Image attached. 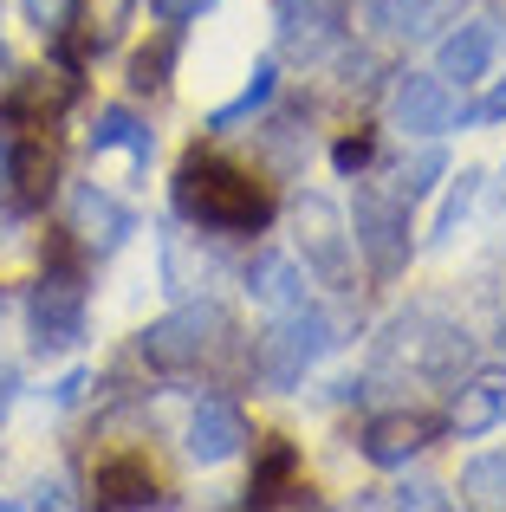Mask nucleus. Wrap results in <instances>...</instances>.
Listing matches in <instances>:
<instances>
[{
	"instance_id": "nucleus-4",
	"label": "nucleus",
	"mask_w": 506,
	"mask_h": 512,
	"mask_svg": "<svg viewBox=\"0 0 506 512\" xmlns=\"http://www.w3.org/2000/svg\"><path fill=\"white\" fill-rule=\"evenodd\" d=\"M325 350H338V318H331V312H318V305L279 312L273 331L260 338V376H266V389L305 383V370H312Z\"/></svg>"
},
{
	"instance_id": "nucleus-16",
	"label": "nucleus",
	"mask_w": 506,
	"mask_h": 512,
	"mask_svg": "<svg viewBox=\"0 0 506 512\" xmlns=\"http://www.w3.org/2000/svg\"><path fill=\"white\" fill-rule=\"evenodd\" d=\"M500 422H506V383H500V376H474V383L455 389V402H448V428H455L461 441L494 435Z\"/></svg>"
},
{
	"instance_id": "nucleus-14",
	"label": "nucleus",
	"mask_w": 506,
	"mask_h": 512,
	"mask_svg": "<svg viewBox=\"0 0 506 512\" xmlns=\"http://www.w3.org/2000/svg\"><path fill=\"white\" fill-rule=\"evenodd\" d=\"M305 260L299 253H260V260L247 266V292L253 305H266V312H299V305H312V286H305Z\"/></svg>"
},
{
	"instance_id": "nucleus-29",
	"label": "nucleus",
	"mask_w": 506,
	"mask_h": 512,
	"mask_svg": "<svg viewBox=\"0 0 506 512\" xmlns=\"http://www.w3.org/2000/svg\"><path fill=\"white\" fill-rule=\"evenodd\" d=\"M7 72H13V59H7V46H0V91H7Z\"/></svg>"
},
{
	"instance_id": "nucleus-5",
	"label": "nucleus",
	"mask_w": 506,
	"mask_h": 512,
	"mask_svg": "<svg viewBox=\"0 0 506 512\" xmlns=\"http://www.w3.org/2000/svg\"><path fill=\"white\" fill-rule=\"evenodd\" d=\"M351 234H357V253L370 260L377 279H396L409 266V253H416V240H409V201L383 182H357Z\"/></svg>"
},
{
	"instance_id": "nucleus-6",
	"label": "nucleus",
	"mask_w": 506,
	"mask_h": 512,
	"mask_svg": "<svg viewBox=\"0 0 506 512\" xmlns=\"http://www.w3.org/2000/svg\"><path fill=\"white\" fill-rule=\"evenodd\" d=\"M468 331L448 325V318L435 312H409L390 325V338H383V363H409L416 376H435V383H455L461 370H468Z\"/></svg>"
},
{
	"instance_id": "nucleus-15",
	"label": "nucleus",
	"mask_w": 506,
	"mask_h": 512,
	"mask_svg": "<svg viewBox=\"0 0 506 512\" xmlns=\"http://www.w3.org/2000/svg\"><path fill=\"white\" fill-rule=\"evenodd\" d=\"M150 124L130 104H104L91 124V156H130V175H150Z\"/></svg>"
},
{
	"instance_id": "nucleus-24",
	"label": "nucleus",
	"mask_w": 506,
	"mask_h": 512,
	"mask_svg": "<svg viewBox=\"0 0 506 512\" xmlns=\"http://www.w3.org/2000/svg\"><path fill=\"white\" fill-rule=\"evenodd\" d=\"M20 13H26V26H33L39 39H59L65 26H72L78 0H20Z\"/></svg>"
},
{
	"instance_id": "nucleus-19",
	"label": "nucleus",
	"mask_w": 506,
	"mask_h": 512,
	"mask_svg": "<svg viewBox=\"0 0 506 512\" xmlns=\"http://www.w3.org/2000/svg\"><path fill=\"white\" fill-rule=\"evenodd\" d=\"M273 91H279V65H273V59H260V65L247 72L241 98H234V104H221V111L208 117V130H234V124H247L253 111H266V104H273Z\"/></svg>"
},
{
	"instance_id": "nucleus-20",
	"label": "nucleus",
	"mask_w": 506,
	"mask_h": 512,
	"mask_svg": "<svg viewBox=\"0 0 506 512\" xmlns=\"http://www.w3.org/2000/svg\"><path fill=\"white\" fill-rule=\"evenodd\" d=\"M442 169H448L442 143H422V150H416V156H409L403 169L390 175V188H396V195L409 201V208H416V201H422V195H429V188H435V175H442Z\"/></svg>"
},
{
	"instance_id": "nucleus-13",
	"label": "nucleus",
	"mask_w": 506,
	"mask_h": 512,
	"mask_svg": "<svg viewBox=\"0 0 506 512\" xmlns=\"http://www.w3.org/2000/svg\"><path fill=\"white\" fill-rule=\"evenodd\" d=\"M338 46V7L331 0H279V52L286 59H325Z\"/></svg>"
},
{
	"instance_id": "nucleus-23",
	"label": "nucleus",
	"mask_w": 506,
	"mask_h": 512,
	"mask_svg": "<svg viewBox=\"0 0 506 512\" xmlns=\"http://www.w3.org/2000/svg\"><path fill=\"white\" fill-rule=\"evenodd\" d=\"M176 26H169L163 39H156V46H143L137 59H130V91H163L169 85V65H176Z\"/></svg>"
},
{
	"instance_id": "nucleus-21",
	"label": "nucleus",
	"mask_w": 506,
	"mask_h": 512,
	"mask_svg": "<svg viewBox=\"0 0 506 512\" xmlns=\"http://www.w3.org/2000/svg\"><path fill=\"white\" fill-rule=\"evenodd\" d=\"M130 13H137V0H85V46L91 52L117 46L124 26H130Z\"/></svg>"
},
{
	"instance_id": "nucleus-10",
	"label": "nucleus",
	"mask_w": 506,
	"mask_h": 512,
	"mask_svg": "<svg viewBox=\"0 0 506 512\" xmlns=\"http://www.w3.org/2000/svg\"><path fill=\"white\" fill-rule=\"evenodd\" d=\"M241 448H247V415L234 409V402H202V409L189 415V428H182V454H189L195 467H221Z\"/></svg>"
},
{
	"instance_id": "nucleus-28",
	"label": "nucleus",
	"mask_w": 506,
	"mask_h": 512,
	"mask_svg": "<svg viewBox=\"0 0 506 512\" xmlns=\"http://www.w3.org/2000/svg\"><path fill=\"white\" fill-rule=\"evenodd\" d=\"M13 402H20V370H13V363H0V422L13 415Z\"/></svg>"
},
{
	"instance_id": "nucleus-17",
	"label": "nucleus",
	"mask_w": 506,
	"mask_h": 512,
	"mask_svg": "<svg viewBox=\"0 0 506 512\" xmlns=\"http://www.w3.org/2000/svg\"><path fill=\"white\" fill-rule=\"evenodd\" d=\"M481 182H487L481 169H461V175H455V188L442 195V208H435V221H429V253H448V247L461 240V227H468L474 201H481Z\"/></svg>"
},
{
	"instance_id": "nucleus-2",
	"label": "nucleus",
	"mask_w": 506,
	"mask_h": 512,
	"mask_svg": "<svg viewBox=\"0 0 506 512\" xmlns=\"http://www.w3.org/2000/svg\"><path fill=\"white\" fill-rule=\"evenodd\" d=\"M228 338H234V318L221 312L215 299H189L169 318H156L137 350H143V363H156V370H195V363H208Z\"/></svg>"
},
{
	"instance_id": "nucleus-18",
	"label": "nucleus",
	"mask_w": 506,
	"mask_h": 512,
	"mask_svg": "<svg viewBox=\"0 0 506 512\" xmlns=\"http://www.w3.org/2000/svg\"><path fill=\"white\" fill-rule=\"evenodd\" d=\"M98 500L104 506H156L163 493H156L150 461H104L98 467Z\"/></svg>"
},
{
	"instance_id": "nucleus-27",
	"label": "nucleus",
	"mask_w": 506,
	"mask_h": 512,
	"mask_svg": "<svg viewBox=\"0 0 506 512\" xmlns=\"http://www.w3.org/2000/svg\"><path fill=\"white\" fill-rule=\"evenodd\" d=\"M474 124H506V78H494V85H487V98L474 104Z\"/></svg>"
},
{
	"instance_id": "nucleus-26",
	"label": "nucleus",
	"mask_w": 506,
	"mask_h": 512,
	"mask_svg": "<svg viewBox=\"0 0 506 512\" xmlns=\"http://www.w3.org/2000/svg\"><path fill=\"white\" fill-rule=\"evenodd\" d=\"M150 13L163 26H189V20H202V13H215V0H150Z\"/></svg>"
},
{
	"instance_id": "nucleus-12",
	"label": "nucleus",
	"mask_w": 506,
	"mask_h": 512,
	"mask_svg": "<svg viewBox=\"0 0 506 512\" xmlns=\"http://www.w3.org/2000/svg\"><path fill=\"white\" fill-rule=\"evenodd\" d=\"M429 441H435V422H429V415L396 409V415H370L364 435H357V448H364L370 467H409L422 448H429Z\"/></svg>"
},
{
	"instance_id": "nucleus-1",
	"label": "nucleus",
	"mask_w": 506,
	"mask_h": 512,
	"mask_svg": "<svg viewBox=\"0 0 506 512\" xmlns=\"http://www.w3.org/2000/svg\"><path fill=\"white\" fill-rule=\"evenodd\" d=\"M176 208L189 214L202 234H260L273 221V195L266 182L228 156H189L176 169Z\"/></svg>"
},
{
	"instance_id": "nucleus-8",
	"label": "nucleus",
	"mask_w": 506,
	"mask_h": 512,
	"mask_svg": "<svg viewBox=\"0 0 506 512\" xmlns=\"http://www.w3.org/2000/svg\"><path fill=\"white\" fill-rule=\"evenodd\" d=\"M455 117H461V104H455V85L442 72H403L390 85V130L396 137L435 143L455 130Z\"/></svg>"
},
{
	"instance_id": "nucleus-7",
	"label": "nucleus",
	"mask_w": 506,
	"mask_h": 512,
	"mask_svg": "<svg viewBox=\"0 0 506 512\" xmlns=\"http://www.w3.org/2000/svg\"><path fill=\"white\" fill-rule=\"evenodd\" d=\"M26 338L33 357H65L85 338V286L72 273H39V286L26 292Z\"/></svg>"
},
{
	"instance_id": "nucleus-25",
	"label": "nucleus",
	"mask_w": 506,
	"mask_h": 512,
	"mask_svg": "<svg viewBox=\"0 0 506 512\" xmlns=\"http://www.w3.org/2000/svg\"><path fill=\"white\" fill-rule=\"evenodd\" d=\"M383 506H422V512H442V506H448V493L435 487V480H403V487L383 493Z\"/></svg>"
},
{
	"instance_id": "nucleus-30",
	"label": "nucleus",
	"mask_w": 506,
	"mask_h": 512,
	"mask_svg": "<svg viewBox=\"0 0 506 512\" xmlns=\"http://www.w3.org/2000/svg\"><path fill=\"white\" fill-rule=\"evenodd\" d=\"M500 175H506V169H500Z\"/></svg>"
},
{
	"instance_id": "nucleus-9",
	"label": "nucleus",
	"mask_w": 506,
	"mask_h": 512,
	"mask_svg": "<svg viewBox=\"0 0 506 512\" xmlns=\"http://www.w3.org/2000/svg\"><path fill=\"white\" fill-rule=\"evenodd\" d=\"M65 221H72V234H78V247L85 253H117L130 234H137V208L130 201H117L111 188H98V182H78L72 188V201H65Z\"/></svg>"
},
{
	"instance_id": "nucleus-22",
	"label": "nucleus",
	"mask_w": 506,
	"mask_h": 512,
	"mask_svg": "<svg viewBox=\"0 0 506 512\" xmlns=\"http://www.w3.org/2000/svg\"><path fill=\"white\" fill-rule=\"evenodd\" d=\"M461 500H474V506H506V448H500V454H481V461H468V474H461Z\"/></svg>"
},
{
	"instance_id": "nucleus-11",
	"label": "nucleus",
	"mask_w": 506,
	"mask_h": 512,
	"mask_svg": "<svg viewBox=\"0 0 506 512\" xmlns=\"http://www.w3.org/2000/svg\"><path fill=\"white\" fill-rule=\"evenodd\" d=\"M500 52V26L494 20H461L442 33V46H435V72L448 78V85H481L487 65H494Z\"/></svg>"
},
{
	"instance_id": "nucleus-3",
	"label": "nucleus",
	"mask_w": 506,
	"mask_h": 512,
	"mask_svg": "<svg viewBox=\"0 0 506 512\" xmlns=\"http://www.w3.org/2000/svg\"><path fill=\"white\" fill-rule=\"evenodd\" d=\"M292 247H299L305 273L331 292H351V253H357V234L351 221L338 214V201L325 195H299L292 201Z\"/></svg>"
}]
</instances>
